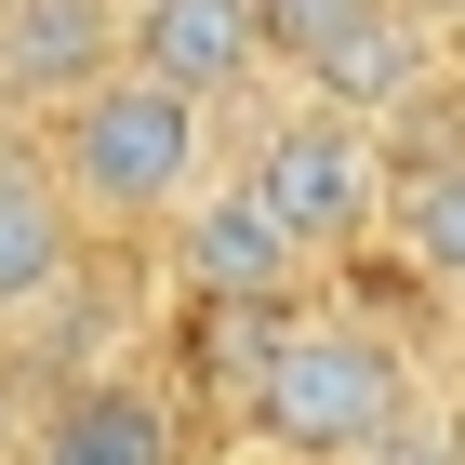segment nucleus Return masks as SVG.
I'll return each mask as SVG.
<instances>
[{"mask_svg": "<svg viewBox=\"0 0 465 465\" xmlns=\"http://www.w3.org/2000/svg\"><path fill=\"white\" fill-rule=\"evenodd\" d=\"M386 240H399V266H412L426 292H452V306H465V134L399 160V213H386Z\"/></svg>", "mask_w": 465, "mask_h": 465, "instance_id": "9", "label": "nucleus"}, {"mask_svg": "<svg viewBox=\"0 0 465 465\" xmlns=\"http://www.w3.org/2000/svg\"><path fill=\"white\" fill-rule=\"evenodd\" d=\"M160 252H173V280L200 292V306H306V280H320V252L280 226V200H266L240 160L160 226Z\"/></svg>", "mask_w": 465, "mask_h": 465, "instance_id": "4", "label": "nucleus"}, {"mask_svg": "<svg viewBox=\"0 0 465 465\" xmlns=\"http://www.w3.org/2000/svg\"><path fill=\"white\" fill-rule=\"evenodd\" d=\"M80 252H94V226H80V200L54 186V160L0 146V332L54 320V306L80 292Z\"/></svg>", "mask_w": 465, "mask_h": 465, "instance_id": "6", "label": "nucleus"}, {"mask_svg": "<svg viewBox=\"0 0 465 465\" xmlns=\"http://www.w3.org/2000/svg\"><path fill=\"white\" fill-rule=\"evenodd\" d=\"M372 14H386V0H266V54H280V80H306L320 54H346Z\"/></svg>", "mask_w": 465, "mask_h": 465, "instance_id": "10", "label": "nucleus"}, {"mask_svg": "<svg viewBox=\"0 0 465 465\" xmlns=\"http://www.w3.org/2000/svg\"><path fill=\"white\" fill-rule=\"evenodd\" d=\"M452 439H465V386H452Z\"/></svg>", "mask_w": 465, "mask_h": 465, "instance_id": "14", "label": "nucleus"}, {"mask_svg": "<svg viewBox=\"0 0 465 465\" xmlns=\"http://www.w3.org/2000/svg\"><path fill=\"white\" fill-rule=\"evenodd\" d=\"M452 80H465V27H452Z\"/></svg>", "mask_w": 465, "mask_h": 465, "instance_id": "13", "label": "nucleus"}, {"mask_svg": "<svg viewBox=\"0 0 465 465\" xmlns=\"http://www.w3.org/2000/svg\"><path fill=\"white\" fill-rule=\"evenodd\" d=\"M27 465H186V412L146 372H80V386L40 399Z\"/></svg>", "mask_w": 465, "mask_h": 465, "instance_id": "7", "label": "nucleus"}, {"mask_svg": "<svg viewBox=\"0 0 465 465\" xmlns=\"http://www.w3.org/2000/svg\"><path fill=\"white\" fill-rule=\"evenodd\" d=\"M134 67H160L173 94L226 107V94H252V80H280L266 0H134Z\"/></svg>", "mask_w": 465, "mask_h": 465, "instance_id": "8", "label": "nucleus"}, {"mask_svg": "<svg viewBox=\"0 0 465 465\" xmlns=\"http://www.w3.org/2000/svg\"><path fill=\"white\" fill-rule=\"evenodd\" d=\"M54 186L80 200V226L94 240H134V226H173L200 186L226 173L213 160V107L200 94H173L160 67H120L107 94H80L67 120H54Z\"/></svg>", "mask_w": 465, "mask_h": 465, "instance_id": "1", "label": "nucleus"}, {"mask_svg": "<svg viewBox=\"0 0 465 465\" xmlns=\"http://www.w3.org/2000/svg\"><path fill=\"white\" fill-rule=\"evenodd\" d=\"M412 399H426V386H412V346H399L386 320H359V306H306L240 412H252V439H266L280 465H359Z\"/></svg>", "mask_w": 465, "mask_h": 465, "instance_id": "2", "label": "nucleus"}, {"mask_svg": "<svg viewBox=\"0 0 465 465\" xmlns=\"http://www.w3.org/2000/svg\"><path fill=\"white\" fill-rule=\"evenodd\" d=\"M40 439V399H27V359H0V465H27Z\"/></svg>", "mask_w": 465, "mask_h": 465, "instance_id": "12", "label": "nucleus"}, {"mask_svg": "<svg viewBox=\"0 0 465 465\" xmlns=\"http://www.w3.org/2000/svg\"><path fill=\"white\" fill-rule=\"evenodd\" d=\"M240 173L280 200V226L306 252H359V240H386V213H399V146L372 134V120H346V107H266L252 120V146H240Z\"/></svg>", "mask_w": 465, "mask_h": 465, "instance_id": "3", "label": "nucleus"}, {"mask_svg": "<svg viewBox=\"0 0 465 465\" xmlns=\"http://www.w3.org/2000/svg\"><path fill=\"white\" fill-rule=\"evenodd\" d=\"M359 465H465V439H452V399H412V412H399V426L372 439Z\"/></svg>", "mask_w": 465, "mask_h": 465, "instance_id": "11", "label": "nucleus"}, {"mask_svg": "<svg viewBox=\"0 0 465 465\" xmlns=\"http://www.w3.org/2000/svg\"><path fill=\"white\" fill-rule=\"evenodd\" d=\"M134 67V0H0V107L67 120Z\"/></svg>", "mask_w": 465, "mask_h": 465, "instance_id": "5", "label": "nucleus"}]
</instances>
